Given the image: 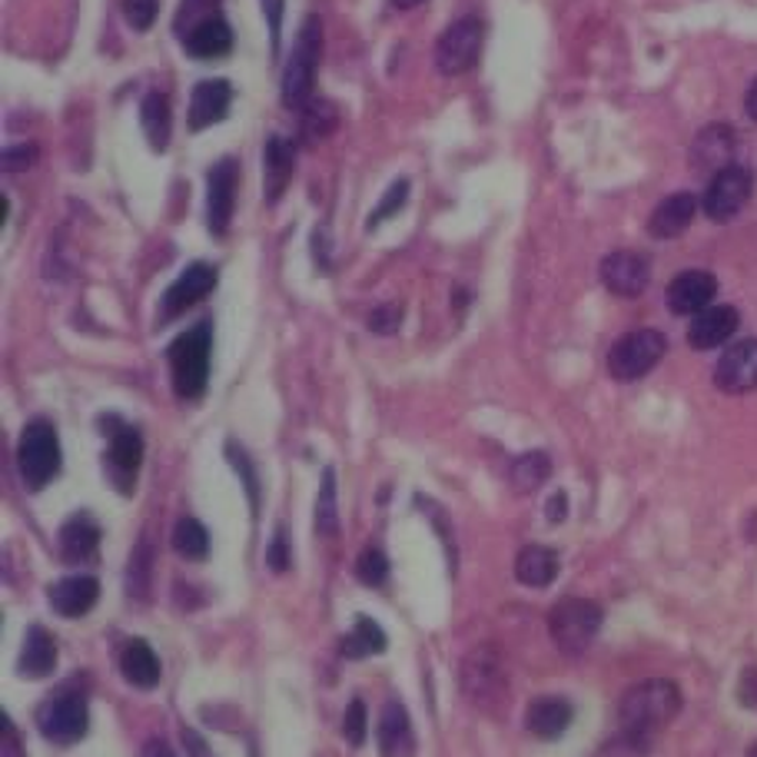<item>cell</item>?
Instances as JSON below:
<instances>
[{
    "mask_svg": "<svg viewBox=\"0 0 757 757\" xmlns=\"http://www.w3.org/2000/svg\"><path fill=\"white\" fill-rule=\"evenodd\" d=\"M681 711V691L668 678H648L641 685H631L621 701H618V728L621 741L635 751L645 755L648 741L655 738L658 728L675 721Z\"/></svg>",
    "mask_w": 757,
    "mask_h": 757,
    "instance_id": "cell-1",
    "label": "cell"
},
{
    "mask_svg": "<svg viewBox=\"0 0 757 757\" xmlns=\"http://www.w3.org/2000/svg\"><path fill=\"white\" fill-rule=\"evenodd\" d=\"M210 349H213V326L197 322L187 329L167 352L170 372H173V389L180 399H200L210 382Z\"/></svg>",
    "mask_w": 757,
    "mask_h": 757,
    "instance_id": "cell-2",
    "label": "cell"
},
{
    "mask_svg": "<svg viewBox=\"0 0 757 757\" xmlns=\"http://www.w3.org/2000/svg\"><path fill=\"white\" fill-rule=\"evenodd\" d=\"M319 57H322V20L316 13H309L299 27L296 47L282 70V103L289 110H302L312 100V80L319 70Z\"/></svg>",
    "mask_w": 757,
    "mask_h": 757,
    "instance_id": "cell-3",
    "label": "cell"
},
{
    "mask_svg": "<svg viewBox=\"0 0 757 757\" xmlns=\"http://www.w3.org/2000/svg\"><path fill=\"white\" fill-rule=\"evenodd\" d=\"M601 608L588 598H561L551 611H548V635L555 641V648L568 658L581 655L591 648V641L601 631Z\"/></svg>",
    "mask_w": 757,
    "mask_h": 757,
    "instance_id": "cell-4",
    "label": "cell"
},
{
    "mask_svg": "<svg viewBox=\"0 0 757 757\" xmlns=\"http://www.w3.org/2000/svg\"><path fill=\"white\" fill-rule=\"evenodd\" d=\"M60 439L57 429L43 419H33L23 432H20V446H17V466L23 476V486L30 492L47 489L57 476H60Z\"/></svg>",
    "mask_w": 757,
    "mask_h": 757,
    "instance_id": "cell-5",
    "label": "cell"
},
{
    "mask_svg": "<svg viewBox=\"0 0 757 757\" xmlns=\"http://www.w3.org/2000/svg\"><path fill=\"white\" fill-rule=\"evenodd\" d=\"M668 352V339L658 329H635L625 332L611 352H608V372L618 382H635L641 376H648Z\"/></svg>",
    "mask_w": 757,
    "mask_h": 757,
    "instance_id": "cell-6",
    "label": "cell"
},
{
    "mask_svg": "<svg viewBox=\"0 0 757 757\" xmlns=\"http://www.w3.org/2000/svg\"><path fill=\"white\" fill-rule=\"evenodd\" d=\"M37 728L53 745H77L87 735V728H90L87 698L77 695V691H70V688L50 695L37 708Z\"/></svg>",
    "mask_w": 757,
    "mask_h": 757,
    "instance_id": "cell-7",
    "label": "cell"
},
{
    "mask_svg": "<svg viewBox=\"0 0 757 757\" xmlns=\"http://www.w3.org/2000/svg\"><path fill=\"white\" fill-rule=\"evenodd\" d=\"M482 43H486V27L479 17H462L456 20L436 43V67L446 77H462L469 73L479 57H482Z\"/></svg>",
    "mask_w": 757,
    "mask_h": 757,
    "instance_id": "cell-8",
    "label": "cell"
},
{
    "mask_svg": "<svg viewBox=\"0 0 757 757\" xmlns=\"http://www.w3.org/2000/svg\"><path fill=\"white\" fill-rule=\"evenodd\" d=\"M751 193H755L751 170H745V167L735 163V167H728V170H721V173L711 177V183H708V190L701 197V210L715 223H728V220H735L745 210V203L751 200Z\"/></svg>",
    "mask_w": 757,
    "mask_h": 757,
    "instance_id": "cell-9",
    "label": "cell"
},
{
    "mask_svg": "<svg viewBox=\"0 0 757 757\" xmlns=\"http://www.w3.org/2000/svg\"><path fill=\"white\" fill-rule=\"evenodd\" d=\"M103 429L110 432V449H107V469H110V482L130 496L137 486V472L143 462V439L133 426H123L117 419H103Z\"/></svg>",
    "mask_w": 757,
    "mask_h": 757,
    "instance_id": "cell-10",
    "label": "cell"
},
{
    "mask_svg": "<svg viewBox=\"0 0 757 757\" xmlns=\"http://www.w3.org/2000/svg\"><path fill=\"white\" fill-rule=\"evenodd\" d=\"M237 183H240V163L233 157H223L207 173V223L213 237H223L233 220L237 207Z\"/></svg>",
    "mask_w": 757,
    "mask_h": 757,
    "instance_id": "cell-11",
    "label": "cell"
},
{
    "mask_svg": "<svg viewBox=\"0 0 757 757\" xmlns=\"http://www.w3.org/2000/svg\"><path fill=\"white\" fill-rule=\"evenodd\" d=\"M462 691L472 701H496L508 691L502 658L496 648H472L462 661Z\"/></svg>",
    "mask_w": 757,
    "mask_h": 757,
    "instance_id": "cell-12",
    "label": "cell"
},
{
    "mask_svg": "<svg viewBox=\"0 0 757 757\" xmlns=\"http://www.w3.org/2000/svg\"><path fill=\"white\" fill-rule=\"evenodd\" d=\"M598 272H601L605 289L615 292V296H621V299L641 296V292L648 289V282H651V262H648L641 252L631 250L608 252V256L601 259V269H598Z\"/></svg>",
    "mask_w": 757,
    "mask_h": 757,
    "instance_id": "cell-13",
    "label": "cell"
},
{
    "mask_svg": "<svg viewBox=\"0 0 757 757\" xmlns=\"http://www.w3.org/2000/svg\"><path fill=\"white\" fill-rule=\"evenodd\" d=\"M715 386L728 396H745L757 389V339H745L725 349L715 366Z\"/></svg>",
    "mask_w": 757,
    "mask_h": 757,
    "instance_id": "cell-14",
    "label": "cell"
},
{
    "mask_svg": "<svg viewBox=\"0 0 757 757\" xmlns=\"http://www.w3.org/2000/svg\"><path fill=\"white\" fill-rule=\"evenodd\" d=\"M213 286H217V269H213V266H207V262L187 266V269L173 279V286L167 289V296H163V302H160L163 322H167V319H177L180 312H187L190 306H197L200 299H207Z\"/></svg>",
    "mask_w": 757,
    "mask_h": 757,
    "instance_id": "cell-15",
    "label": "cell"
},
{
    "mask_svg": "<svg viewBox=\"0 0 757 757\" xmlns=\"http://www.w3.org/2000/svg\"><path fill=\"white\" fill-rule=\"evenodd\" d=\"M718 296V279L708 269H685L668 286V306L675 316H698Z\"/></svg>",
    "mask_w": 757,
    "mask_h": 757,
    "instance_id": "cell-16",
    "label": "cell"
},
{
    "mask_svg": "<svg viewBox=\"0 0 757 757\" xmlns=\"http://www.w3.org/2000/svg\"><path fill=\"white\" fill-rule=\"evenodd\" d=\"M735 150H738L735 130L728 123H711L691 143V163H695V170H705L715 177V173L735 167Z\"/></svg>",
    "mask_w": 757,
    "mask_h": 757,
    "instance_id": "cell-17",
    "label": "cell"
},
{
    "mask_svg": "<svg viewBox=\"0 0 757 757\" xmlns=\"http://www.w3.org/2000/svg\"><path fill=\"white\" fill-rule=\"evenodd\" d=\"M741 326V316L735 306H708L705 312L691 316V326H688V346L691 349H718L725 346Z\"/></svg>",
    "mask_w": 757,
    "mask_h": 757,
    "instance_id": "cell-18",
    "label": "cell"
},
{
    "mask_svg": "<svg viewBox=\"0 0 757 757\" xmlns=\"http://www.w3.org/2000/svg\"><path fill=\"white\" fill-rule=\"evenodd\" d=\"M233 103V87L227 80H203L193 87L190 97V130L200 133L213 123H220L230 113Z\"/></svg>",
    "mask_w": 757,
    "mask_h": 757,
    "instance_id": "cell-19",
    "label": "cell"
},
{
    "mask_svg": "<svg viewBox=\"0 0 757 757\" xmlns=\"http://www.w3.org/2000/svg\"><path fill=\"white\" fill-rule=\"evenodd\" d=\"M695 217H698V197L695 193H671L655 207V213L648 220V233L655 240H678L695 223Z\"/></svg>",
    "mask_w": 757,
    "mask_h": 757,
    "instance_id": "cell-20",
    "label": "cell"
},
{
    "mask_svg": "<svg viewBox=\"0 0 757 757\" xmlns=\"http://www.w3.org/2000/svg\"><path fill=\"white\" fill-rule=\"evenodd\" d=\"M50 608L63 618H83L97 598H100V585L93 575H70L57 585H50Z\"/></svg>",
    "mask_w": 757,
    "mask_h": 757,
    "instance_id": "cell-21",
    "label": "cell"
},
{
    "mask_svg": "<svg viewBox=\"0 0 757 757\" xmlns=\"http://www.w3.org/2000/svg\"><path fill=\"white\" fill-rule=\"evenodd\" d=\"M575 711L565 698H555V695H545V698H535L525 711V728L528 735H535L538 741H555L568 731Z\"/></svg>",
    "mask_w": 757,
    "mask_h": 757,
    "instance_id": "cell-22",
    "label": "cell"
},
{
    "mask_svg": "<svg viewBox=\"0 0 757 757\" xmlns=\"http://www.w3.org/2000/svg\"><path fill=\"white\" fill-rule=\"evenodd\" d=\"M230 50H233V30L220 13L203 17L187 33V53L197 60H217V57H227Z\"/></svg>",
    "mask_w": 757,
    "mask_h": 757,
    "instance_id": "cell-23",
    "label": "cell"
},
{
    "mask_svg": "<svg viewBox=\"0 0 757 757\" xmlns=\"http://www.w3.org/2000/svg\"><path fill=\"white\" fill-rule=\"evenodd\" d=\"M262 170H266V183H262V193L269 203H276L296 170V143L286 140V137H269L266 140V150H262Z\"/></svg>",
    "mask_w": 757,
    "mask_h": 757,
    "instance_id": "cell-24",
    "label": "cell"
},
{
    "mask_svg": "<svg viewBox=\"0 0 757 757\" xmlns=\"http://www.w3.org/2000/svg\"><path fill=\"white\" fill-rule=\"evenodd\" d=\"M100 545V528L90 515H73L63 528H60V558L67 565H83L97 555Z\"/></svg>",
    "mask_w": 757,
    "mask_h": 757,
    "instance_id": "cell-25",
    "label": "cell"
},
{
    "mask_svg": "<svg viewBox=\"0 0 757 757\" xmlns=\"http://www.w3.org/2000/svg\"><path fill=\"white\" fill-rule=\"evenodd\" d=\"M120 671H123V678L133 688H143V691L157 688L160 685V675H163L160 658L153 655V648L143 638H133V641L123 645V651H120Z\"/></svg>",
    "mask_w": 757,
    "mask_h": 757,
    "instance_id": "cell-26",
    "label": "cell"
},
{
    "mask_svg": "<svg viewBox=\"0 0 757 757\" xmlns=\"http://www.w3.org/2000/svg\"><path fill=\"white\" fill-rule=\"evenodd\" d=\"M558 551L545 545H525L515 558V578L525 588H548L558 575Z\"/></svg>",
    "mask_w": 757,
    "mask_h": 757,
    "instance_id": "cell-27",
    "label": "cell"
},
{
    "mask_svg": "<svg viewBox=\"0 0 757 757\" xmlns=\"http://www.w3.org/2000/svg\"><path fill=\"white\" fill-rule=\"evenodd\" d=\"M379 751L382 757H409L412 755V725L399 701H389L379 718Z\"/></svg>",
    "mask_w": 757,
    "mask_h": 757,
    "instance_id": "cell-28",
    "label": "cell"
},
{
    "mask_svg": "<svg viewBox=\"0 0 757 757\" xmlns=\"http://www.w3.org/2000/svg\"><path fill=\"white\" fill-rule=\"evenodd\" d=\"M53 668H57V645H53V638H50L40 625H33V628L27 631V638H23L20 671H23L27 678H47Z\"/></svg>",
    "mask_w": 757,
    "mask_h": 757,
    "instance_id": "cell-29",
    "label": "cell"
},
{
    "mask_svg": "<svg viewBox=\"0 0 757 757\" xmlns=\"http://www.w3.org/2000/svg\"><path fill=\"white\" fill-rule=\"evenodd\" d=\"M140 123L143 133L150 140L153 150H167L170 143V130H173V113H170V100L163 93H147L140 103Z\"/></svg>",
    "mask_w": 757,
    "mask_h": 757,
    "instance_id": "cell-30",
    "label": "cell"
},
{
    "mask_svg": "<svg viewBox=\"0 0 757 757\" xmlns=\"http://www.w3.org/2000/svg\"><path fill=\"white\" fill-rule=\"evenodd\" d=\"M299 113H302V140L306 143L326 140L339 123V110L332 107V100H322V97H312Z\"/></svg>",
    "mask_w": 757,
    "mask_h": 757,
    "instance_id": "cell-31",
    "label": "cell"
},
{
    "mask_svg": "<svg viewBox=\"0 0 757 757\" xmlns=\"http://www.w3.org/2000/svg\"><path fill=\"white\" fill-rule=\"evenodd\" d=\"M382 648H386V631L372 618L359 615L356 625H352V635L342 641V655L346 658H366V655H379Z\"/></svg>",
    "mask_w": 757,
    "mask_h": 757,
    "instance_id": "cell-32",
    "label": "cell"
},
{
    "mask_svg": "<svg viewBox=\"0 0 757 757\" xmlns=\"http://www.w3.org/2000/svg\"><path fill=\"white\" fill-rule=\"evenodd\" d=\"M551 476V459L545 452H528L511 462V486L518 492H535Z\"/></svg>",
    "mask_w": 757,
    "mask_h": 757,
    "instance_id": "cell-33",
    "label": "cell"
},
{
    "mask_svg": "<svg viewBox=\"0 0 757 757\" xmlns=\"http://www.w3.org/2000/svg\"><path fill=\"white\" fill-rule=\"evenodd\" d=\"M173 548H177V555H183V558H190V561H200V558H207V551H210V535H207V528L197 521V518H180L177 521V528H173Z\"/></svg>",
    "mask_w": 757,
    "mask_h": 757,
    "instance_id": "cell-34",
    "label": "cell"
},
{
    "mask_svg": "<svg viewBox=\"0 0 757 757\" xmlns=\"http://www.w3.org/2000/svg\"><path fill=\"white\" fill-rule=\"evenodd\" d=\"M339 528V511H336V476L332 469H326L322 476V489L316 499V531L319 535H336Z\"/></svg>",
    "mask_w": 757,
    "mask_h": 757,
    "instance_id": "cell-35",
    "label": "cell"
},
{
    "mask_svg": "<svg viewBox=\"0 0 757 757\" xmlns=\"http://www.w3.org/2000/svg\"><path fill=\"white\" fill-rule=\"evenodd\" d=\"M356 575H359V581H362V585L379 588V585L386 581V575H389V561H386V555H382L379 548H366V551L359 555V561H356Z\"/></svg>",
    "mask_w": 757,
    "mask_h": 757,
    "instance_id": "cell-36",
    "label": "cell"
},
{
    "mask_svg": "<svg viewBox=\"0 0 757 757\" xmlns=\"http://www.w3.org/2000/svg\"><path fill=\"white\" fill-rule=\"evenodd\" d=\"M406 197H409V180H396V183L389 187V193L382 197L379 210L369 217V223H366V227H369V230H376L379 223H386L389 217H396V213H399V207L406 203Z\"/></svg>",
    "mask_w": 757,
    "mask_h": 757,
    "instance_id": "cell-37",
    "label": "cell"
},
{
    "mask_svg": "<svg viewBox=\"0 0 757 757\" xmlns=\"http://www.w3.org/2000/svg\"><path fill=\"white\" fill-rule=\"evenodd\" d=\"M147 581H150V548L147 541H140V548L130 558V595H147Z\"/></svg>",
    "mask_w": 757,
    "mask_h": 757,
    "instance_id": "cell-38",
    "label": "cell"
},
{
    "mask_svg": "<svg viewBox=\"0 0 757 757\" xmlns=\"http://www.w3.org/2000/svg\"><path fill=\"white\" fill-rule=\"evenodd\" d=\"M366 705L362 701H352L349 705V711H346V718H342V735H346V741L352 745V748H362L366 745Z\"/></svg>",
    "mask_w": 757,
    "mask_h": 757,
    "instance_id": "cell-39",
    "label": "cell"
},
{
    "mask_svg": "<svg viewBox=\"0 0 757 757\" xmlns=\"http://www.w3.org/2000/svg\"><path fill=\"white\" fill-rule=\"evenodd\" d=\"M123 13L133 30H150L160 13V0H123Z\"/></svg>",
    "mask_w": 757,
    "mask_h": 757,
    "instance_id": "cell-40",
    "label": "cell"
},
{
    "mask_svg": "<svg viewBox=\"0 0 757 757\" xmlns=\"http://www.w3.org/2000/svg\"><path fill=\"white\" fill-rule=\"evenodd\" d=\"M399 326H402V306H396V302H386V306L372 309V316H369V329L379 336H389Z\"/></svg>",
    "mask_w": 757,
    "mask_h": 757,
    "instance_id": "cell-41",
    "label": "cell"
},
{
    "mask_svg": "<svg viewBox=\"0 0 757 757\" xmlns=\"http://www.w3.org/2000/svg\"><path fill=\"white\" fill-rule=\"evenodd\" d=\"M33 160H37V147L33 143H17V147H7L3 150V170L7 173H17V170H27V167H33Z\"/></svg>",
    "mask_w": 757,
    "mask_h": 757,
    "instance_id": "cell-42",
    "label": "cell"
},
{
    "mask_svg": "<svg viewBox=\"0 0 757 757\" xmlns=\"http://www.w3.org/2000/svg\"><path fill=\"white\" fill-rule=\"evenodd\" d=\"M266 565H269L272 571H286V568H289V545H286V531H282V528L272 535V541H269V548H266Z\"/></svg>",
    "mask_w": 757,
    "mask_h": 757,
    "instance_id": "cell-43",
    "label": "cell"
},
{
    "mask_svg": "<svg viewBox=\"0 0 757 757\" xmlns=\"http://www.w3.org/2000/svg\"><path fill=\"white\" fill-rule=\"evenodd\" d=\"M282 10H286V0H262L266 23H269V30H272V47H279V33H282Z\"/></svg>",
    "mask_w": 757,
    "mask_h": 757,
    "instance_id": "cell-44",
    "label": "cell"
},
{
    "mask_svg": "<svg viewBox=\"0 0 757 757\" xmlns=\"http://www.w3.org/2000/svg\"><path fill=\"white\" fill-rule=\"evenodd\" d=\"M738 698H741V705H748V708H757V671H755V668H748V671L741 675V685H738Z\"/></svg>",
    "mask_w": 757,
    "mask_h": 757,
    "instance_id": "cell-45",
    "label": "cell"
},
{
    "mask_svg": "<svg viewBox=\"0 0 757 757\" xmlns=\"http://www.w3.org/2000/svg\"><path fill=\"white\" fill-rule=\"evenodd\" d=\"M0 757H27V755H23V748H20V738H17V731H13V725H7V728H3V745H0Z\"/></svg>",
    "mask_w": 757,
    "mask_h": 757,
    "instance_id": "cell-46",
    "label": "cell"
},
{
    "mask_svg": "<svg viewBox=\"0 0 757 757\" xmlns=\"http://www.w3.org/2000/svg\"><path fill=\"white\" fill-rule=\"evenodd\" d=\"M565 508H568V499H565V492L551 496V499H548V521H561V518H565Z\"/></svg>",
    "mask_w": 757,
    "mask_h": 757,
    "instance_id": "cell-47",
    "label": "cell"
},
{
    "mask_svg": "<svg viewBox=\"0 0 757 757\" xmlns=\"http://www.w3.org/2000/svg\"><path fill=\"white\" fill-rule=\"evenodd\" d=\"M183 741H187V751H190V757H210L207 745L200 741V735H197V731H183Z\"/></svg>",
    "mask_w": 757,
    "mask_h": 757,
    "instance_id": "cell-48",
    "label": "cell"
},
{
    "mask_svg": "<svg viewBox=\"0 0 757 757\" xmlns=\"http://www.w3.org/2000/svg\"><path fill=\"white\" fill-rule=\"evenodd\" d=\"M143 757H177V755L170 751V745H167V741L153 738V741H147V745H143Z\"/></svg>",
    "mask_w": 757,
    "mask_h": 757,
    "instance_id": "cell-49",
    "label": "cell"
},
{
    "mask_svg": "<svg viewBox=\"0 0 757 757\" xmlns=\"http://www.w3.org/2000/svg\"><path fill=\"white\" fill-rule=\"evenodd\" d=\"M745 110H748V117L757 123V77L755 83L748 87V97H745Z\"/></svg>",
    "mask_w": 757,
    "mask_h": 757,
    "instance_id": "cell-50",
    "label": "cell"
},
{
    "mask_svg": "<svg viewBox=\"0 0 757 757\" xmlns=\"http://www.w3.org/2000/svg\"><path fill=\"white\" fill-rule=\"evenodd\" d=\"M396 10H412V7H419V3H426V0H389Z\"/></svg>",
    "mask_w": 757,
    "mask_h": 757,
    "instance_id": "cell-51",
    "label": "cell"
},
{
    "mask_svg": "<svg viewBox=\"0 0 757 757\" xmlns=\"http://www.w3.org/2000/svg\"><path fill=\"white\" fill-rule=\"evenodd\" d=\"M748 757H757V745H755V748H751V755H748Z\"/></svg>",
    "mask_w": 757,
    "mask_h": 757,
    "instance_id": "cell-52",
    "label": "cell"
}]
</instances>
